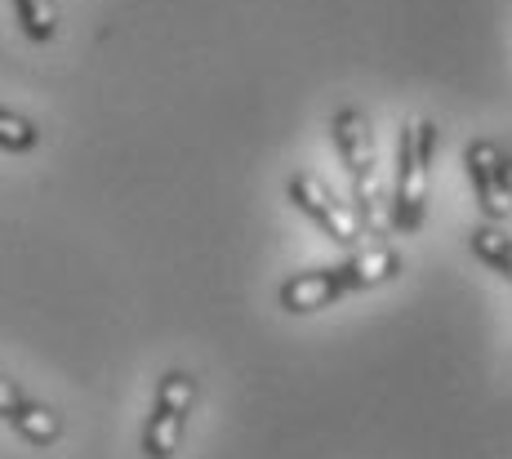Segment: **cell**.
Here are the masks:
<instances>
[{"instance_id":"obj_8","label":"cell","mask_w":512,"mask_h":459,"mask_svg":"<svg viewBox=\"0 0 512 459\" xmlns=\"http://www.w3.org/2000/svg\"><path fill=\"white\" fill-rule=\"evenodd\" d=\"M468 250H472V259H477L481 268H490L495 277H504L512 286V237L499 228V223L481 219L477 228L468 232Z\"/></svg>"},{"instance_id":"obj_5","label":"cell","mask_w":512,"mask_h":459,"mask_svg":"<svg viewBox=\"0 0 512 459\" xmlns=\"http://www.w3.org/2000/svg\"><path fill=\"white\" fill-rule=\"evenodd\" d=\"M285 197H290L294 210H299L334 250H352V246H357L361 228H357V219H352V205L343 201L339 192L321 179V174L294 170L290 179H285Z\"/></svg>"},{"instance_id":"obj_6","label":"cell","mask_w":512,"mask_h":459,"mask_svg":"<svg viewBox=\"0 0 512 459\" xmlns=\"http://www.w3.org/2000/svg\"><path fill=\"white\" fill-rule=\"evenodd\" d=\"M468 188L486 223L512 219V152H504L495 139H468L464 148Z\"/></svg>"},{"instance_id":"obj_2","label":"cell","mask_w":512,"mask_h":459,"mask_svg":"<svg viewBox=\"0 0 512 459\" xmlns=\"http://www.w3.org/2000/svg\"><path fill=\"white\" fill-rule=\"evenodd\" d=\"M437 121L432 116H406L397 130V161H392V197H388V228L401 237H415L428 219V183L432 156H437Z\"/></svg>"},{"instance_id":"obj_7","label":"cell","mask_w":512,"mask_h":459,"mask_svg":"<svg viewBox=\"0 0 512 459\" xmlns=\"http://www.w3.org/2000/svg\"><path fill=\"white\" fill-rule=\"evenodd\" d=\"M0 424L23 437L27 446H36V451H49V446H58V437H63V415H58L54 406L36 402V397L9 375H0Z\"/></svg>"},{"instance_id":"obj_1","label":"cell","mask_w":512,"mask_h":459,"mask_svg":"<svg viewBox=\"0 0 512 459\" xmlns=\"http://www.w3.org/2000/svg\"><path fill=\"white\" fill-rule=\"evenodd\" d=\"M397 272H401L397 250L374 246V250H361V255H343L339 263H326V268L290 272L277 286V304H281V312H290V317H308V312L334 308L348 295L383 286V281H392Z\"/></svg>"},{"instance_id":"obj_3","label":"cell","mask_w":512,"mask_h":459,"mask_svg":"<svg viewBox=\"0 0 512 459\" xmlns=\"http://www.w3.org/2000/svg\"><path fill=\"white\" fill-rule=\"evenodd\" d=\"M330 143L348 179V205L361 237H379V161H374V130L361 107H339L330 116Z\"/></svg>"},{"instance_id":"obj_10","label":"cell","mask_w":512,"mask_h":459,"mask_svg":"<svg viewBox=\"0 0 512 459\" xmlns=\"http://www.w3.org/2000/svg\"><path fill=\"white\" fill-rule=\"evenodd\" d=\"M41 148V125L32 116L14 112V107H0V152L5 156H32Z\"/></svg>"},{"instance_id":"obj_9","label":"cell","mask_w":512,"mask_h":459,"mask_svg":"<svg viewBox=\"0 0 512 459\" xmlns=\"http://www.w3.org/2000/svg\"><path fill=\"white\" fill-rule=\"evenodd\" d=\"M18 32L32 45H54L58 41V5L54 0H9Z\"/></svg>"},{"instance_id":"obj_4","label":"cell","mask_w":512,"mask_h":459,"mask_svg":"<svg viewBox=\"0 0 512 459\" xmlns=\"http://www.w3.org/2000/svg\"><path fill=\"white\" fill-rule=\"evenodd\" d=\"M196 397H201V384H196L192 370L174 366L156 379L152 393V410L143 419V455L147 459H174L183 446L187 419L196 410Z\"/></svg>"}]
</instances>
